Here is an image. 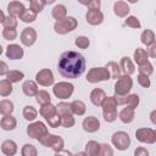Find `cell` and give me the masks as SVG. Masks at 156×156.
I'll return each instance as SVG.
<instances>
[{
  "instance_id": "cell-45",
  "label": "cell",
  "mask_w": 156,
  "mask_h": 156,
  "mask_svg": "<svg viewBox=\"0 0 156 156\" xmlns=\"http://www.w3.org/2000/svg\"><path fill=\"white\" fill-rule=\"evenodd\" d=\"M56 110H57V113L60 115V116H62V115H68V113H72V111H71V105L68 104V102H58L57 104V106H56ZM73 115V113H72Z\"/></svg>"
},
{
  "instance_id": "cell-46",
  "label": "cell",
  "mask_w": 156,
  "mask_h": 156,
  "mask_svg": "<svg viewBox=\"0 0 156 156\" xmlns=\"http://www.w3.org/2000/svg\"><path fill=\"white\" fill-rule=\"evenodd\" d=\"M78 2L87 6L89 10L100 9V6H101V0H78Z\"/></svg>"
},
{
  "instance_id": "cell-60",
  "label": "cell",
  "mask_w": 156,
  "mask_h": 156,
  "mask_svg": "<svg viewBox=\"0 0 156 156\" xmlns=\"http://www.w3.org/2000/svg\"><path fill=\"white\" fill-rule=\"evenodd\" d=\"M2 51H4V49H2V46H1V44H0V55L2 54Z\"/></svg>"
},
{
  "instance_id": "cell-61",
  "label": "cell",
  "mask_w": 156,
  "mask_h": 156,
  "mask_svg": "<svg viewBox=\"0 0 156 156\" xmlns=\"http://www.w3.org/2000/svg\"><path fill=\"white\" fill-rule=\"evenodd\" d=\"M27 1H30V0H27Z\"/></svg>"
},
{
  "instance_id": "cell-48",
  "label": "cell",
  "mask_w": 156,
  "mask_h": 156,
  "mask_svg": "<svg viewBox=\"0 0 156 156\" xmlns=\"http://www.w3.org/2000/svg\"><path fill=\"white\" fill-rule=\"evenodd\" d=\"M99 155L100 156H112L113 150L107 143H102V144H100V154Z\"/></svg>"
},
{
  "instance_id": "cell-11",
  "label": "cell",
  "mask_w": 156,
  "mask_h": 156,
  "mask_svg": "<svg viewBox=\"0 0 156 156\" xmlns=\"http://www.w3.org/2000/svg\"><path fill=\"white\" fill-rule=\"evenodd\" d=\"M20 39H21L22 45L29 48V46H32L37 41V30L34 28H32V27H26L21 32Z\"/></svg>"
},
{
  "instance_id": "cell-43",
  "label": "cell",
  "mask_w": 156,
  "mask_h": 156,
  "mask_svg": "<svg viewBox=\"0 0 156 156\" xmlns=\"http://www.w3.org/2000/svg\"><path fill=\"white\" fill-rule=\"evenodd\" d=\"M17 30L16 28H4L2 30V37L5 40H9V41H12L17 38Z\"/></svg>"
},
{
  "instance_id": "cell-52",
  "label": "cell",
  "mask_w": 156,
  "mask_h": 156,
  "mask_svg": "<svg viewBox=\"0 0 156 156\" xmlns=\"http://www.w3.org/2000/svg\"><path fill=\"white\" fill-rule=\"evenodd\" d=\"M127 96H128V95L115 94V95H113V98H115V100H116V104H117V106H119V105H126V101H127Z\"/></svg>"
},
{
  "instance_id": "cell-22",
  "label": "cell",
  "mask_w": 156,
  "mask_h": 156,
  "mask_svg": "<svg viewBox=\"0 0 156 156\" xmlns=\"http://www.w3.org/2000/svg\"><path fill=\"white\" fill-rule=\"evenodd\" d=\"M39 113H40V116L44 117L45 121H46V119H49L50 117L55 116V115L57 113V110H56V106H55V105H52L51 102H48V104L41 105V107H40V110H39Z\"/></svg>"
},
{
  "instance_id": "cell-53",
  "label": "cell",
  "mask_w": 156,
  "mask_h": 156,
  "mask_svg": "<svg viewBox=\"0 0 156 156\" xmlns=\"http://www.w3.org/2000/svg\"><path fill=\"white\" fill-rule=\"evenodd\" d=\"M134 155L135 156H147L149 155V151L146 150V147H143V146H139L134 150Z\"/></svg>"
},
{
  "instance_id": "cell-24",
  "label": "cell",
  "mask_w": 156,
  "mask_h": 156,
  "mask_svg": "<svg viewBox=\"0 0 156 156\" xmlns=\"http://www.w3.org/2000/svg\"><path fill=\"white\" fill-rule=\"evenodd\" d=\"M85 155L87 156H99L100 154V143L96 140H89L85 144Z\"/></svg>"
},
{
  "instance_id": "cell-16",
  "label": "cell",
  "mask_w": 156,
  "mask_h": 156,
  "mask_svg": "<svg viewBox=\"0 0 156 156\" xmlns=\"http://www.w3.org/2000/svg\"><path fill=\"white\" fill-rule=\"evenodd\" d=\"M129 11H130L129 5L126 1L119 0V1H116L113 4V12H115V15L117 17H121V18L127 17L129 15Z\"/></svg>"
},
{
  "instance_id": "cell-15",
  "label": "cell",
  "mask_w": 156,
  "mask_h": 156,
  "mask_svg": "<svg viewBox=\"0 0 156 156\" xmlns=\"http://www.w3.org/2000/svg\"><path fill=\"white\" fill-rule=\"evenodd\" d=\"M105 98H106V93L101 88H95L90 91V101L94 106L100 107L102 105Z\"/></svg>"
},
{
  "instance_id": "cell-38",
  "label": "cell",
  "mask_w": 156,
  "mask_h": 156,
  "mask_svg": "<svg viewBox=\"0 0 156 156\" xmlns=\"http://www.w3.org/2000/svg\"><path fill=\"white\" fill-rule=\"evenodd\" d=\"M46 1L45 0H30L29 1V9L32 11H34L35 13H39L43 11V9L45 7Z\"/></svg>"
},
{
  "instance_id": "cell-21",
  "label": "cell",
  "mask_w": 156,
  "mask_h": 156,
  "mask_svg": "<svg viewBox=\"0 0 156 156\" xmlns=\"http://www.w3.org/2000/svg\"><path fill=\"white\" fill-rule=\"evenodd\" d=\"M38 90H39L38 89V84L34 80L28 79V80H26L22 84V91H23V94L27 95V96H29V98L35 96V94L38 93Z\"/></svg>"
},
{
  "instance_id": "cell-57",
  "label": "cell",
  "mask_w": 156,
  "mask_h": 156,
  "mask_svg": "<svg viewBox=\"0 0 156 156\" xmlns=\"http://www.w3.org/2000/svg\"><path fill=\"white\" fill-rule=\"evenodd\" d=\"M5 17H6V16H5V13H4V12L0 10V23H2V22H4Z\"/></svg>"
},
{
  "instance_id": "cell-30",
  "label": "cell",
  "mask_w": 156,
  "mask_h": 156,
  "mask_svg": "<svg viewBox=\"0 0 156 156\" xmlns=\"http://www.w3.org/2000/svg\"><path fill=\"white\" fill-rule=\"evenodd\" d=\"M155 33H154V30H151V29H145V30H143V33H141V35H140V41L144 44V45H146V46H150L151 44H154L155 43Z\"/></svg>"
},
{
  "instance_id": "cell-26",
  "label": "cell",
  "mask_w": 156,
  "mask_h": 156,
  "mask_svg": "<svg viewBox=\"0 0 156 156\" xmlns=\"http://www.w3.org/2000/svg\"><path fill=\"white\" fill-rule=\"evenodd\" d=\"M133 58L134 61L136 62V65H141L146 61H149V55H147V51L145 49H141V48H136L134 54H133Z\"/></svg>"
},
{
  "instance_id": "cell-37",
  "label": "cell",
  "mask_w": 156,
  "mask_h": 156,
  "mask_svg": "<svg viewBox=\"0 0 156 156\" xmlns=\"http://www.w3.org/2000/svg\"><path fill=\"white\" fill-rule=\"evenodd\" d=\"M35 99H37V102L39 105L51 102V96L46 90H38V93L35 94Z\"/></svg>"
},
{
  "instance_id": "cell-28",
  "label": "cell",
  "mask_w": 156,
  "mask_h": 156,
  "mask_svg": "<svg viewBox=\"0 0 156 156\" xmlns=\"http://www.w3.org/2000/svg\"><path fill=\"white\" fill-rule=\"evenodd\" d=\"M15 110V105L11 100L9 99H4L0 101V115L6 116V115H12Z\"/></svg>"
},
{
  "instance_id": "cell-20",
  "label": "cell",
  "mask_w": 156,
  "mask_h": 156,
  "mask_svg": "<svg viewBox=\"0 0 156 156\" xmlns=\"http://www.w3.org/2000/svg\"><path fill=\"white\" fill-rule=\"evenodd\" d=\"M0 127L6 132L13 130L17 127V119L12 115H6L0 119Z\"/></svg>"
},
{
  "instance_id": "cell-50",
  "label": "cell",
  "mask_w": 156,
  "mask_h": 156,
  "mask_svg": "<svg viewBox=\"0 0 156 156\" xmlns=\"http://www.w3.org/2000/svg\"><path fill=\"white\" fill-rule=\"evenodd\" d=\"M52 136H54V134H51V133H49V132H46L43 136H40L39 139H38V141L43 145V146H45V147H49L50 146V143H51V140H52Z\"/></svg>"
},
{
  "instance_id": "cell-25",
  "label": "cell",
  "mask_w": 156,
  "mask_h": 156,
  "mask_svg": "<svg viewBox=\"0 0 156 156\" xmlns=\"http://www.w3.org/2000/svg\"><path fill=\"white\" fill-rule=\"evenodd\" d=\"M69 105H71V111H72L73 115L83 116L87 111V106L82 100H73Z\"/></svg>"
},
{
  "instance_id": "cell-35",
  "label": "cell",
  "mask_w": 156,
  "mask_h": 156,
  "mask_svg": "<svg viewBox=\"0 0 156 156\" xmlns=\"http://www.w3.org/2000/svg\"><path fill=\"white\" fill-rule=\"evenodd\" d=\"M37 15H38V13H35V12L32 11L30 9H26V10L23 11V13L20 16V20H21L22 22H24V23H32V22H34V21L37 20Z\"/></svg>"
},
{
  "instance_id": "cell-27",
  "label": "cell",
  "mask_w": 156,
  "mask_h": 156,
  "mask_svg": "<svg viewBox=\"0 0 156 156\" xmlns=\"http://www.w3.org/2000/svg\"><path fill=\"white\" fill-rule=\"evenodd\" d=\"M49 147H50V149H52L55 154H60V152L63 150V147H65V140H63L61 136H58V135H55V134H54L52 140H51V143H50V146H49Z\"/></svg>"
},
{
  "instance_id": "cell-51",
  "label": "cell",
  "mask_w": 156,
  "mask_h": 156,
  "mask_svg": "<svg viewBox=\"0 0 156 156\" xmlns=\"http://www.w3.org/2000/svg\"><path fill=\"white\" fill-rule=\"evenodd\" d=\"M138 83H139V85L140 87H143V88H150V85H151V82H150V78L147 77V76H144V74H138Z\"/></svg>"
},
{
  "instance_id": "cell-39",
  "label": "cell",
  "mask_w": 156,
  "mask_h": 156,
  "mask_svg": "<svg viewBox=\"0 0 156 156\" xmlns=\"http://www.w3.org/2000/svg\"><path fill=\"white\" fill-rule=\"evenodd\" d=\"M124 26H127L129 28H133V29H139L141 27V23H140L138 17H135V16H127V18L124 21Z\"/></svg>"
},
{
  "instance_id": "cell-14",
  "label": "cell",
  "mask_w": 156,
  "mask_h": 156,
  "mask_svg": "<svg viewBox=\"0 0 156 156\" xmlns=\"http://www.w3.org/2000/svg\"><path fill=\"white\" fill-rule=\"evenodd\" d=\"M24 56V50L18 44H10L6 48V57L10 60H21Z\"/></svg>"
},
{
  "instance_id": "cell-47",
  "label": "cell",
  "mask_w": 156,
  "mask_h": 156,
  "mask_svg": "<svg viewBox=\"0 0 156 156\" xmlns=\"http://www.w3.org/2000/svg\"><path fill=\"white\" fill-rule=\"evenodd\" d=\"M17 24H18V22H17V18L16 17H13V16H6L5 17V20H4V22H2V26H4V28H16L17 27Z\"/></svg>"
},
{
  "instance_id": "cell-6",
  "label": "cell",
  "mask_w": 156,
  "mask_h": 156,
  "mask_svg": "<svg viewBox=\"0 0 156 156\" xmlns=\"http://www.w3.org/2000/svg\"><path fill=\"white\" fill-rule=\"evenodd\" d=\"M133 88V79L129 74H121L115 83V94L128 95Z\"/></svg>"
},
{
  "instance_id": "cell-41",
  "label": "cell",
  "mask_w": 156,
  "mask_h": 156,
  "mask_svg": "<svg viewBox=\"0 0 156 156\" xmlns=\"http://www.w3.org/2000/svg\"><path fill=\"white\" fill-rule=\"evenodd\" d=\"M74 123H76V121H74V117L72 113L61 116V126L63 128H72L74 126Z\"/></svg>"
},
{
  "instance_id": "cell-36",
  "label": "cell",
  "mask_w": 156,
  "mask_h": 156,
  "mask_svg": "<svg viewBox=\"0 0 156 156\" xmlns=\"http://www.w3.org/2000/svg\"><path fill=\"white\" fill-rule=\"evenodd\" d=\"M138 72L140 74L150 77L154 73V66H152V63L150 61H146V62H144L141 65H138Z\"/></svg>"
},
{
  "instance_id": "cell-23",
  "label": "cell",
  "mask_w": 156,
  "mask_h": 156,
  "mask_svg": "<svg viewBox=\"0 0 156 156\" xmlns=\"http://www.w3.org/2000/svg\"><path fill=\"white\" fill-rule=\"evenodd\" d=\"M1 151L6 156H13L17 152V144L13 140L7 139V140L2 141V144H1Z\"/></svg>"
},
{
  "instance_id": "cell-32",
  "label": "cell",
  "mask_w": 156,
  "mask_h": 156,
  "mask_svg": "<svg viewBox=\"0 0 156 156\" xmlns=\"http://www.w3.org/2000/svg\"><path fill=\"white\" fill-rule=\"evenodd\" d=\"M51 16L55 20H61L63 17L67 16V7L62 4H58L56 6H54V9L51 10Z\"/></svg>"
},
{
  "instance_id": "cell-33",
  "label": "cell",
  "mask_w": 156,
  "mask_h": 156,
  "mask_svg": "<svg viewBox=\"0 0 156 156\" xmlns=\"http://www.w3.org/2000/svg\"><path fill=\"white\" fill-rule=\"evenodd\" d=\"M12 83L9 79H1L0 80V96L6 98L12 93Z\"/></svg>"
},
{
  "instance_id": "cell-59",
  "label": "cell",
  "mask_w": 156,
  "mask_h": 156,
  "mask_svg": "<svg viewBox=\"0 0 156 156\" xmlns=\"http://www.w3.org/2000/svg\"><path fill=\"white\" fill-rule=\"evenodd\" d=\"M127 1H128V2H130V4H136L139 0H127Z\"/></svg>"
},
{
  "instance_id": "cell-3",
  "label": "cell",
  "mask_w": 156,
  "mask_h": 156,
  "mask_svg": "<svg viewBox=\"0 0 156 156\" xmlns=\"http://www.w3.org/2000/svg\"><path fill=\"white\" fill-rule=\"evenodd\" d=\"M102 116L107 123H112L117 119V104L113 96H106L102 105Z\"/></svg>"
},
{
  "instance_id": "cell-56",
  "label": "cell",
  "mask_w": 156,
  "mask_h": 156,
  "mask_svg": "<svg viewBox=\"0 0 156 156\" xmlns=\"http://www.w3.org/2000/svg\"><path fill=\"white\" fill-rule=\"evenodd\" d=\"M150 121L152 124H156V111L155 110L151 111V113H150Z\"/></svg>"
},
{
  "instance_id": "cell-55",
  "label": "cell",
  "mask_w": 156,
  "mask_h": 156,
  "mask_svg": "<svg viewBox=\"0 0 156 156\" xmlns=\"http://www.w3.org/2000/svg\"><path fill=\"white\" fill-rule=\"evenodd\" d=\"M147 55H149L151 58H155V57H156V43H154V44H151V45L149 46Z\"/></svg>"
},
{
  "instance_id": "cell-17",
  "label": "cell",
  "mask_w": 156,
  "mask_h": 156,
  "mask_svg": "<svg viewBox=\"0 0 156 156\" xmlns=\"http://www.w3.org/2000/svg\"><path fill=\"white\" fill-rule=\"evenodd\" d=\"M119 68H121V72H123L124 74H133L135 72V66L133 63V61L130 60V57L128 56H123L119 61Z\"/></svg>"
},
{
  "instance_id": "cell-29",
  "label": "cell",
  "mask_w": 156,
  "mask_h": 156,
  "mask_svg": "<svg viewBox=\"0 0 156 156\" xmlns=\"http://www.w3.org/2000/svg\"><path fill=\"white\" fill-rule=\"evenodd\" d=\"M105 67L107 68V71L110 73V78H112V79H117L121 76V73H122L121 72V68H119V65L117 62H115V61L107 62Z\"/></svg>"
},
{
  "instance_id": "cell-19",
  "label": "cell",
  "mask_w": 156,
  "mask_h": 156,
  "mask_svg": "<svg viewBox=\"0 0 156 156\" xmlns=\"http://www.w3.org/2000/svg\"><path fill=\"white\" fill-rule=\"evenodd\" d=\"M24 10H26L24 5L22 2H20V1H11L7 5V12H9V15L10 16H13L16 18L17 17L20 18V16L23 13Z\"/></svg>"
},
{
  "instance_id": "cell-12",
  "label": "cell",
  "mask_w": 156,
  "mask_h": 156,
  "mask_svg": "<svg viewBox=\"0 0 156 156\" xmlns=\"http://www.w3.org/2000/svg\"><path fill=\"white\" fill-rule=\"evenodd\" d=\"M87 23L90 26H99L104 22V13L100 11V9H94V10H88L85 15Z\"/></svg>"
},
{
  "instance_id": "cell-42",
  "label": "cell",
  "mask_w": 156,
  "mask_h": 156,
  "mask_svg": "<svg viewBox=\"0 0 156 156\" xmlns=\"http://www.w3.org/2000/svg\"><path fill=\"white\" fill-rule=\"evenodd\" d=\"M140 102V99H139V95L138 94H128L127 96V101H126V105L128 107H132V108H136Z\"/></svg>"
},
{
  "instance_id": "cell-49",
  "label": "cell",
  "mask_w": 156,
  "mask_h": 156,
  "mask_svg": "<svg viewBox=\"0 0 156 156\" xmlns=\"http://www.w3.org/2000/svg\"><path fill=\"white\" fill-rule=\"evenodd\" d=\"M46 122H48L49 127H51V128H57V127L61 126V116H60L58 113H56L55 116H52V117H50L49 119H46Z\"/></svg>"
},
{
  "instance_id": "cell-2",
  "label": "cell",
  "mask_w": 156,
  "mask_h": 156,
  "mask_svg": "<svg viewBox=\"0 0 156 156\" xmlns=\"http://www.w3.org/2000/svg\"><path fill=\"white\" fill-rule=\"evenodd\" d=\"M77 26H78V22L73 16H66L61 20H56V22L54 23V30L57 34L63 35L69 32H73L77 28Z\"/></svg>"
},
{
  "instance_id": "cell-5",
  "label": "cell",
  "mask_w": 156,
  "mask_h": 156,
  "mask_svg": "<svg viewBox=\"0 0 156 156\" xmlns=\"http://www.w3.org/2000/svg\"><path fill=\"white\" fill-rule=\"evenodd\" d=\"M73 91H74V85L68 82H58V83L54 84V87H52L54 95L61 100L71 98Z\"/></svg>"
},
{
  "instance_id": "cell-4",
  "label": "cell",
  "mask_w": 156,
  "mask_h": 156,
  "mask_svg": "<svg viewBox=\"0 0 156 156\" xmlns=\"http://www.w3.org/2000/svg\"><path fill=\"white\" fill-rule=\"evenodd\" d=\"M85 79H87V82H89L91 84H95V83H99V82L108 80L111 78H110V73H108L106 67H93L88 71Z\"/></svg>"
},
{
  "instance_id": "cell-18",
  "label": "cell",
  "mask_w": 156,
  "mask_h": 156,
  "mask_svg": "<svg viewBox=\"0 0 156 156\" xmlns=\"http://www.w3.org/2000/svg\"><path fill=\"white\" fill-rule=\"evenodd\" d=\"M117 116H118V118H119V121H121L122 123L128 124V123H132V122L134 121V117H135V110L132 108V107H128V106H127V107L122 108L121 112H119Z\"/></svg>"
},
{
  "instance_id": "cell-10",
  "label": "cell",
  "mask_w": 156,
  "mask_h": 156,
  "mask_svg": "<svg viewBox=\"0 0 156 156\" xmlns=\"http://www.w3.org/2000/svg\"><path fill=\"white\" fill-rule=\"evenodd\" d=\"M35 82L37 84L41 85V87H50L54 85L55 78H54V73L51 69L49 68H43L40 69L37 74H35Z\"/></svg>"
},
{
  "instance_id": "cell-40",
  "label": "cell",
  "mask_w": 156,
  "mask_h": 156,
  "mask_svg": "<svg viewBox=\"0 0 156 156\" xmlns=\"http://www.w3.org/2000/svg\"><path fill=\"white\" fill-rule=\"evenodd\" d=\"M21 154H22V156H37L38 150L32 144H24L21 149Z\"/></svg>"
},
{
  "instance_id": "cell-13",
  "label": "cell",
  "mask_w": 156,
  "mask_h": 156,
  "mask_svg": "<svg viewBox=\"0 0 156 156\" xmlns=\"http://www.w3.org/2000/svg\"><path fill=\"white\" fill-rule=\"evenodd\" d=\"M82 127L88 133H95L100 129V121L95 116H88L83 119Z\"/></svg>"
},
{
  "instance_id": "cell-54",
  "label": "cell",
  "mask_w": 156,
  "mask_h": 156,
  "mask_svg": "<svg viewBox=\"0 0 156 156\" xmlns=\"http://www.w3.org/2000/svg\"><path fill=\"white\" fill-rule=\"evenodd\" d=\"M7 72H9V66H7V63L0 60V76H6Z\"/></svg>"
},
{
  "instance_id": "cell-8",
  "label": "cell",
  "mask_w": 156,
  "mask_h": 156,
  "mask_svg": "<svg viewBox=\"0 0 156 156\" xmlns=\"http://www.w3.org/2000/svg\"><path fill=\"white\" fill-rule=\"evenodd\" d=\"M135 138L143 144H155L156 130L152 128H139L135 130Z\"/></svg>"
},
{
  "instance_id": "cell-44",
  "label": "cell",
  "mask_w": 156,
  "mask_h": 156,
  "mask_svg": "<svg viewBox=\"0 0 156 156\" xmlns=\"http://www.w3.org/2000/svg\"><path fill=\"white\" fill-rule=\"evenodd\" d=\"M74 45L79 49H88V46L90 45V40L88 37H84V35H80V37H77L76 40H74Z\"/></svg>"
},
{
  "instance_id": "cell-9",
  "label": "cell",
  "mask_w": 156,
  "mask_h": 156,
  "mask_svg": "<svg viewBox=\"0 0 156 156\" xmlns=\"http://www.w3.org/2000/svg\"><path fill=\"white\" fill-rule=\"evenodd\" d=\"M46 132H49L46 124L43 123V122H40V121L32 122L27 127V134H28V136L32 138V139H35V140H38L40 136H43Z\"/></svg>"
},
{
  "instance_id": "cell-31",
  "label": "cell",
  "mask_w": 156,
  "mask_h": 156,
  "mask_svg": "<svg viewBox=\"0 0 156 156\" xmlns=\"http://www.w3.org/2000/svg\"><path fill=\"white\" fill-rule=\"evenodd\" d=\"M22 115H23V117H24L26 121L33 122V121L37 118V116H38V111H37V108L33 107L32 105H27V106H24V108H23V111H22Z\"/></svg>"
},
{
  "instance_id": "cell-7",
  "label": "cell",
  "mask_w": 156,
  "mask_h": 156,
  "mask_svg": "<svg viewBox=\"0 0 156 156\" xmlns=\"http://www.w3.org/2000/svg\"><path fill=\"white\" fill-rule=\"evenodd\" d=\"M111 143H112V145H113L117 150L124 151V150H127V149L130 146L132 140H130V136H129V134H128L127 132L119 130V132H116V133L112 134V136H111Z\"/></svg>"
},
{
  "instance_id": "cell-58",
  "label": "cell",
  "mask_w": 156,
  "mask_h": 156,
  "mask_svg": "<svg viewBox=\"0 0 156 156\" xmlns=\"http://www.w3.org/2000/svg\"><path fill=\"white\" fill-rule=\"evenodd\" d=\"M45 1H46V4H48V5H51V4H54L56 0H45Z\"/></svg>"
},
{
  "instance_id": "cell-34",
  "label": "cell",
  "mask_w": 156,
  "mask_h": 156,
  "mask_svg": "<svg viewBox=\"0 0 156 156\" xmlns=\"http://www.w3.org/2000/svg\"><path fill=\"white\" fill-rule=\"evenodd\" d=\"M23 78H24V73L22 71H18V69H11L6 73V79H9L12 84L21 82Z\"/></svg>"
},
{
  "instance_id": "cell-1",
  "label": "cell",
  "mask_w": 156,
  "mask_h": 156,
  "mask_svg": "<svg viewBox=\"0 0 156 156\" xmlns=\"http://www.w3.org/2000/svg\"><path fill=\"white\" fill-rule=\"evenodd\" d=\"M57 69L60 74L68 79H76L80 77L85 71V58L77 51H65L58 60Z\"/></svg>"
}]
</instances>
